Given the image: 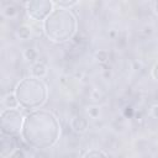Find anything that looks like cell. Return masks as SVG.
I'll list each match as a JSON object with an SVG mask.
<instances>
[{"label":"cell","mask_w":158,"mask_h":158,"mask_svg":"<svg viewBox=\"0 0 158 158\" xmlns=\"http://www.w3.org/2000/svg\"><path fill=\"white\" fill-rule=\"evenodd\" d=\"M152 31H153L152 26H144V28H143V33H144V35H151Z\"/></svg>","instance_id":"20"},{"label":"cell","mask_w":158,"mask_h":158,"mask_svg":"<svg viewBox=\"0 0 158 158\" xmlns=\"http://www.w3.org/2000/svg\"><path fill=\"white\" fill-rule=\"evenodd\" d=\"M1 104L4 106V109H17L20 107V104H19V100L15 95V93H7L2 96L1 99Z\"/></svg>","instance_id":"9"},{"label":"cell","mask_w":158,"mask_h":158,"mask_svg":"<svg viewBox=\"0 0 158 158\" xmlns=\"http://www.w3.org/2000/svg\"><path fill=\"white\" fill-rule=\"evenodd\" d=\"M14 93L19 100L20 106L28 111L41 109L48 99L47 84L42 79L31 75L20 80L16 84Z\"/></svg>","instance_id":"3"},{"label":"cell","mask_w":158,"mask_h":158,"mask_svg":"<svg viewBox=\"0 0 158 158\" xmlns=\"http://www.w3.org/2000/svg\"><path fill=\"white\" fill-rule=\"evenodd\" d=\"M83 158H107V154L101 149L93 148V149L86 151L85 154L83 156Z\"/></svg>","instance_id":"13"},{"label":"cell","mask_w":158,"mask_h":158,"mask_svg":"<svg viewBox=\"0 0 158 158\" xmlns=\"http://www.w3.org/2000/svg\"><path fill=\"white\" fill-rule=\"evenodd\" d=\"M86 112H88V115H89V117H90V118L96 120V118H99V116H100V107H99L98 105L88 106Z\"/></svg>","instance_id":"15"},{"label":"cell","mask_w":158,"mask_h":158,"mask_svg":"<svg viewBox=\"0 0 158 158\" xmlns=\"http://www.w3.org/2000/svg\"><path fill=\"white\" fill-rule=\"evenodd\" d=\"M20 135L27 146L44 149L54 146L59 139L60 125L51 111L38 109L25 116Z\"/></svg>","instance_id":"1"},{"label":"cell","mask_w":158,"mask_h":158,"mask_svg":"<svg viewBox=\"0 0 158 158\" xmlns=\"http://www.w3.org/2000/svg\"><path fill=\"white\" fill-rule=\"evenodd\" d=\"M16 36L21 41H27L32 36V28L30 26H27V25H21L16 30Z\"/></svg>","instance_id":"12"},{"label":"cell","mask_w":158,"mask_h":158,"mask_svg":"<svg viewBox=\"0 0 158 158\" xmlns=\"http://www.w3.org/2000/svg\"><path fill=\"white\" fill-rule=\"evenodd\" d=\"M127 109H128V110L125 111V115H126V116H128V115L131 116V115H132V109H131V107H127Z\"/></svg>","instance_id":"22"},{"label":"cell","mask_w":158,"mask_h":158,"mask_svg":"<svg viewBox=\"0 0 158 158\" xmlns=\"http://www.w3.org/2000/svg\"><path fill=\"white\" fill-rule=\"evenodd\" d=\"M151 75H152V78L158 83V62L152 67V69H151Z\"/></svg>","instance_id":"19"},{"label":"cell","mask_w":158,"mask_h":158,"mask_svg":"<svg viewBox=\"0 0 158 158\" xmlns=\"http://www.w3.org/2000/svg\"><path fill=\"white\" fill-rule=\"evenodd\" d=\"M153 12H154L156 15H158V1H156V2L153 4Z\"/></svg>","instance_id":"21"},{"label":"cell","mask_w":158,"mask_h":158,"mask_svg":"<svg viewBox=\"0 0 158 158\" xmlns=\"http://www.w3.org/2000/svg\"><path fill=\"white\" fill-rule=\"evenodd\" d=\"M149 114L153 118H158V104H153L149 109Z\"/></svg>","instance_id":"18"},{"label":"cell","mask_w":158,"mask_h":158,"mask_svg":"<svg viewBox=\"0 0 158 158\" xmlns=\"http://www.w3.org/2000/svg\"><path fill=\"white\" fill-rule=\"evenodd\" d=\"M78 28L75 15L70 10L56 7L52 14L42 22L44 36L54 43H65L70 41Z\"/></svg>","instance_id":"2"},{"label":"cell","mask_w":158,"mask_h":158,"mask_svg":"<svg viewBox=\"0 0 158 158\" xmlns=\"http://www.w3.org/2000/svg\"><path fill=\"white\" fill-rule=\"evenodd\" d=\"M7 158H26V153H25V151L22 148L16 147Z\"/></svg>","instance_id":"17"},{"label":"cell","mask_w":158,"mask_h":158,"mask_svg":"<svg viewBox=\"0 0 158 158\" xmlns=\"http://www.w3.org/2000/svg\"><path fill=\"white\" fill-rule=\"evenodd\" d=\"M78 1H54V6L59 7V9H65V10H70L73 6L78 5Z\"/></svg>","instance_id":"16"},{"label":"cell","mask_w":158,"mask_h":158,"mask_svg":"<svg viewBox=\"0 0 158 158\" xmlns=\"http://www.w3.org/2000/svg\"><path fill=\"white\" fill-rule=\"evenodd\" d=\"M22 57H23V59H25L26 62H28L30 64H35V63L38 62V60H37V59H38V52H37L36 48H32V47H28V48L23 49Z\"/></svg>","instance_id":"11"},{"label":"cell","mask_w":158,"mask_h":158,"mask_svg":"<svg viewBox=\"0 0 158 158\" xmlns=\"http://www.w3.org/2000/svg\"><path fill=\"white\" fill-rule=\"evenodd\" d=\"M25 7L31 20L41 21V22H43L56 9L54 1H49V0H31L25 2Z\"/></svg>","instance_id":"5"},{"label":"cell","mask_w":158,"mask_h":158,"mask_svg":"<svg viewBox=\"0 0 158 158\" xmlns=\"http://www.w3.org/2000/svg\"><path fill=\"white\" fill-rule=\"evenodd\" d=\"M1 14L7 19H14L15 16H17L19 9L12 2H6V4H2L1 6Z\"/></svg>","instance_id":"10"},{"label":"cell","mask_w":158,"mask_h":158,"mask_svg":"<svg viewBox=\"0 0 158 158\" xmlns=\"http://www.w3.org/2000/svg\"><path fill=\"white\" fill-rule=\"evenodd\" d=\"M30 72H31V77L42 79V78H44L48 74V67L44 63H42V62H37V63L32 64Z\"/></svg>","instance_id":"8"},{"label":"cell","mask_w":158,"mask_h":158,"mask_svg":"<svg viewBox=\"0 0 158 158\" xmlns=\"http://www.w3.org/2000/svg\"><path fill=\"white\" fill-rule=\"evenodd\" d=\"M94 57L100 64H104V63H106L109 60V52L106 49H99L98 52H95Z\"/></svg>","instance_id":"14"},{"label":"cell","mask_w":158,"mask_h":158,"mask_svg":"<svg viewBox=\"0 0 158 158\" xmlns=\"http://www.w3.org/2000/svg\"><path fill=\"white\" fill-rule=\"evenodd\" d=\"M25 115L19 109H2L0 114L1 133L4 136H15L21 133Z\"/></svg>","instance_id":"4"},{"label":"cell","mask_w":158,"mask_h":158,"mask_svg":"<svg viewBox=\"0 0 158 158\" xmlns=\"http://www.w3.org/2000/svg\"><path fill=\"white\" fill-rule=\"evenodd\" d=\"M70 128L73 132L78 133V135H81L84 132H86V130L89 128V121L88 118L83 117V116H74L72 120H70Z\"/></svg>","instance_id":"6"},{"label":"cell","mask_w":158,"mask_h":158,"mask_svg":"<svg viewBox=\"0 0 158 158\" xmlns=\"http://www.w3.org/2000/svg\"><path fill=\"white\" fill-rule=\"evenodd\" d=\"M15 148H16V146H15V142L12 141V138L10 136L2 135V137H1V156L9 157Z\"/></svg>","instance_id":"7"}]
</instances>
